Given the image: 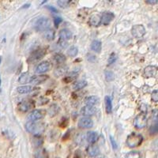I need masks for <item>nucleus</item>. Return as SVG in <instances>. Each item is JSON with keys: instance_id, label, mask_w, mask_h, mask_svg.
<instances>
[{"instance_id": "obj_1", "label": "nucleus", "mask_w": 158, "mask_h": 158, "mask_svg": "<svg viewBox=\"0 0 158 158\" xmlns=\"http://www.w3.org/2000/svg\"><path fill=\"white\" fill-rule=\"evenodd\" d=\"M25 130L29 132L36 136H39L44 133L45 130L44 124L42 123L36 122H27L25 124Z\"/></svg>"}, {"instance_id": "obj_2", "label": "nucleus", "mask_w": 158, "mask_h": 158, "mask_svg": "<svg viewBox=\"0 0 158 158\" xmlns=\"http://www.w3.org/2000/svg\"><path fill=\"white\" fill-rule=\"evenodd\" d=\"M143 141V137L140 134L132 132L127 138V145L130 148H135L140 146Z\"/></svg>"}, {"instance_id": "obj_3", "label": "nucleus", "mask_w": 158, "mask_h": 158, "mask_svg": "<svg viewBox=\"0 0 158 158\" xmlns=\"http://www.w3.org/2000/svg\"><path fill=\"white\" fill-rule=\"evenodd\" d=\"M51 27V21L48 18H40L36 21V29L40 32H44V31L50 29Z\"/></svg>"}, {"instance_id": "obj_4", "label": "nucleus", "mask_w": 158, "mask_h": 158, "mask_svg": "<svg viewBox=\"0 0 158 158\" xmlns=\"http://www.w3.org/2000/svg\"><path fill=\"white\" fill-rule=\"evenodd\" d=\"M46 111L44 109H35L29 114L27 117L28 122H36L44 117Z\"/></svg>"}, {"instance_id": "obj_5", "label": "nucleus", "mask_w": 158, "mask_h": 158, "mask_svg": "<svg viewBox=\"0 0 158 158\" xmlns=\"http://www.w3.org/2000/svg\"><path fill=\"white\" fill-rule=\"evenodd\" d=\"M134 125L138 129H142L147 125V118L146 114L141 113L137 115L134 121Z\"/></svg>"}, {"instance_id": "obj_6", "label": "nucleus", "mask_w": 158, "mask_h": 158, "mask_svg": "<svg viewBox=\"0 0 158 158\" xmlns=\"http://www.w3.org/2000/svg\"><path fill=\"white\" fill-rule=\"evenodd\" d=\"M131 33L135 38H141L146 33V28L142 25H135L131 29Z\"/></svg>"}, {"instance_id": "obj_7", "label": "nucleus", "mask_w": 158, "mask_h": 158, "mask_svg": "<svg viewBox=\"0 0 158 158\" xmlns=\"http://www.w3.org/2000/svg\"><path fill=\"white\" fill-rule=\"evenodd\" d=\"M51 67H52V65L49 62H42V63H40L36 66V69H35V73L38 74H44V73H46V72L48 71Z\"/></svg>"}, {"instance_id": "obj_8", "label": "nucleus", "mask_w": 158, "mask_h": 158, "mask_svg": "<svg viewBox=\"0 0 158 158\" xmlns=\"http://www.w3.org/2000/svg\"><path fill=\"white\" fill-rule=\"evenodd\" d=\"M93 126H94V122L89 117H82L78 121V127L82 129H89L93 127Z\"/></svg>"}, {"instance_id": "obj_9", "label": "nucleus", "mask_w": 158, "mask_h": 158, "mask_svg": "<svg viewBox=\"0 0 158 158\" xmlns=\"http://www.w3.org/2000/svg\"><path fill=\"white\" fill-rule=\"evenodd\" d=\"M48 79V75H36V76H30L29 80V83L32 85H38L44 83Z\"/></svg>"}, {"instance_id": "obj_10", "label": "nucleus", "mask_w": 158, "mask_h": 158, "mask_svg": "<svg viewBox=\"0 0 158 158\" xmlns=\"http://www.w3.org/2000/svg\"><path fill=\"white\" fill-rule=\"evenodd\" d=\"M115 18L113 13L111 12H104L101 15V25H108L110 22Z\"/></svg>"}, {"instance_id": "obj_11", "label": "nucleus", "mask_w": 158, "mask_h": 158, "mask_svg": "<svg viewBox=\"0 0 158 158\" xmlns=\"http://www.w3.org/2000/svg\"><path fill=\"white\" fill-rule=\"evenodd\" d=\"M97 109L94 106H89V105H85L83 107L81 110V113L84 115L85 117H89L94 115L96 113Z\"/></svg>"}, {"instance_id": "obj_12", "label": "nucleus", "mask_w": 158, "mask_h": 158, "mask_svg": "<svg viewBox=\"0 0 158 158\" xmlns=\"http://www.w3.org/2000/svg\"><path fill=\"white\" fill-rule=\"evenodd\" d=\"M85 139H86L89 143L91 144V145H94L98 139V135L95 131H89L86 134Z\"/></svg>"}, {"instance_id": "obj_13", "label": "nucleus", "mask_w": 158, "mask_h": 158, "mask_svg": "<svg viewBox=\"0 0 158 158\" xmlns=\"http://www.w3.org/2000/svg\"><path fill=\"white\" fill-rule=\"evenodd\" d=\"M87 153L91 157H95L100 154V149L97 146L95 145H91L87 148Z\"/></svg>"}, {"instance_id": "obj_14", "label": "nucleus", "mask_w": 158, "mask_h": 158, "mask_svg": "<svg viewBox=\"0 0 158 158\" xmlns=\"http://www.w3.org/2000/svg\"><path fill=\"white\" fill-rule=\"evenodd\" d=\"M156 74V67L154 66H148L144 69V74L146 77H154Z\"/></svg>"}, {"instance_id": "obj_15", "label": "nucleus", "mask_w": 158, "mask_h": 158, "mask_svg": "<svg viewBox=\"0 0 158 158\" xmlns=\"http://www.w3.org/2000/svg\"><path fill=\"white\" fill-rule=\"evenodd\" d=\"M67 70H68V67L66 65L59 66V67H56V70H54V75L57 77H61L67 74Z\"/></svg>"}, {"instance_id": "obj_16", "label": "nucleus", "mask_w": 158, "mask_h": 158, "mask_svg": "<svg viewBox=\"0 0 158 158\" xmlns=\"http://www.w3.org/2000/svg\"><path fill=\"white\" fill-rule=\"evenodd\" d=\"M89 25L94 27H97L101 25V16L100 15H94L89 19Z\"/></svg>"}, {"instance_id": "obj_17", "label": "nucleus", "mask_w": 158, "mask_h": 158, "mask_svg": "<svg viewBox=\"0 0 158 158\" xmlns=\"http://www.w3.org/2000/svg\"><path fill=\"white\" fill-rule=\"evenodd\" d=\"M32 107V104H31V102H29V101H23L18 104V109H19L20 111H23V112L28 111Z\"/></svg>"}, {"instance_id": "obj_18", "label": "nucleus", "mask_w": 158, "mask_h": 158, "mask_svg": "<svg viewBox=\"0 0 158 158\" xmlns=\"http://www.w3.org/2000/svg\"><path fill=\"white\" fill-rule=\"evenodd\" d=\"M59 37L60 40H67L71 39L72 37V33L70 30L68 29H62L60 32H59Z\"/></svg>"}, {"instance_id": "obj_19", "label": "nucleus", "mask_w": 158, "mask_h": 158, "mask_svg": "<svg viewBox=\"0 0 158 158\" xmlns=\"http://www.w3.org/2000/svg\"><path fill=\"white\" fill-rule=\"evenodd\" d=\"M45 52L43 50H37L35 52H33V54L31 56V57L29 58V60H31L32 62H36L40 60L43 57V56L44 55Z\"/></svg>"}, {"instance_id": "obj_20", "label": "nucleus", "mask_w": 158, "mask_h": 158, "mask_svg": "<svg viewBox=\"0 0 158 158\" xmlns=\"http://www.w3.org/2000/svg\"><path fill=\"white\" fill-rule=\"evenodd\" d=\"M85 103L86 104V105H89V106H94L96 104L99 103V98L96 96H90L85 98Z\"/></svg>"}, {"instance_id": "obj_21", "label": "nucleus", "mask_w": 158, "mask_h": 158, "mask_svg": "<svg viewBox=\"0 0 158 158\" xmlns=\"http://www.w3.org/2000/svg\"><path fill=\"white\" fill-rule=\"evenodd\" d=\"M32 90H33V87L31 86V85H23V86H19L17 88L18 93L21 94H30Z\"/></svg>"}, {"instance_id": "obj_22", "label": "nucleus", "mask_w": 158, "mask_h": 158, "mask_svg": "<svg viewBox=\"0 0 158 158\" xmlns=\"http://www.w3.org/2000/svg\"><path fill=\"white\" fill-rule=\"evenodd\" d=\"M55 35H56V33H55V31L53 29H48V30L44 32L43 36L48 41H52L54 40Z\"/></svg>"}, {"instance_id": "obj_23", "label": "nucleus", "mask_w": 158, "mask_h": 158, "mask_svg": "<svg viewBox=\"0 0 158 158\" xmlns=\"http://www.w3.org/2000/svg\"><path fill=\"white\" fill-rule=\"evenodd\" d=\"M66 56L64 55L61 54V53H58V54H56L54 56H53V60L57 64H62V63H64L65 61H66Z\"/></svg>"}, {"instance_id": "obj_24", "label": "nucleus", "mask_w": 158, "mask_h": 158, "mask_svg": "<svg viewBox=\"0 0 158 158\" xmlns=\"http://www.w3.org/2000/svg\"><path fill=\"white\" fill-rule=\"evenodd\" d=\"M59 111V108L58 107L57 104H52L51 105L50 108H48V113L50 115L51 117H54L55 115H56L58 114V112Z\"/></svg>"}, {"instance_id": "obj_25", "label": "nucleus", "mask_w": 158, "mask_h": 158, "mask_svg": "<svg viewBox=\"0 0 158 158\" xmlns=\"http://www.w3.org/2000/svg\"><path fill=\"white\" fill-rule=\"evenodd\" d=\"M87 85V81H77L73 84V89L74 90H80L81 89L85 88Z\"/></svg>"}, {"instance_id": "obj_26", "label": "nucleus", "mask_w": 158, "mask_h": 158, "mask_svg": "<svg viewBox=\"0 0 158 158\" xmlns=\"http://www.w3.org/2000/svg\"><path fill=\"white\" fill-rule=\"evenodd\" d=\"M91 49L95 52H100L101 50V42L99 40H94L91 44Z\"/></svg>"}, {"instance_id": "obj_27", "label": "nucleus", "mask_w": 158, "mask_h": 158, "mask_svg": "<svg viewBox=\"0 0 158 158\" xmlns=\"http://www.w3.org/2000/svg\"><path fill=\"white\" fill-rule=\"evenodd\" d=\"M29 77H30V75L29 74V73H23V74H21V76L18 78V81H19V83H22V84L29 83Z\"/></svg>"}, {"instance_id": "obj_28", "label": "nucleus", "mask_w": 158, "mask_h": 158, "mask_svg": "<svg viewBox=\"0 0 158 158\" xmlns=\"http://www.w3.org/2000/svg\"><path fill=\"white\" fill-rule=\"evenodd\" d=\"M105 107H106L107 113H111V111H112V103H111V100L109 97H105Z\"/></svg>"}, {"instance_id": "obj_29", "label": "nucleus", "mask_w": 158, "mask_h": 158, "mask_svg": "<svg viewBox=\"0 0 158 158\" xmlns=\"http://www.w3.org/2000/svg\"><path fill=\"white\" fill-rule=\"evenodd\" d=\"M77 53H78V49L75 46H72L67 51V55L70 56V57H75L77 55Z\"/></svg>"}, {"instance_id": "obj_30", "label": "nucleus", "mask_w": 158, "mask_h": 158, "mask_svg": "<svg viewBox=\"0 0 158 158\" xmlns=\"http://www.w3.org/2000/svg\"><path fill=\"white\" fill-rule=\"evenodd\" d=\"M126 158H140V153L138 151H131L127 153Z\"/></svg>"}, {"instance_id": "obj_31", "label": "nucleus", "mask_w": 158, "mask_h": 158, "mask_svg": "<svg viewBox=\"0 0 158 158\" xmlns=\"http://www.w3.org/2000/svg\"><path fill=\"white\" fill-rule=\"evenodd\" d=\"M70 1H66V0H60V1H58L57 4L62 8H67L68 7L69 5H70Z\"/></svg>"}, {"instance_id": "obj_32", "label": "nucleus", "mask_w": 158, "mask_h": 158, "mask_svg": "<svg viewBox=\"0 0 158 158\" xmlns=\"http://www.w3.org/2000/svg\"><path fill=\"white\" fill-rule=\"evenodd\" d=\"M105 76H106V79L108 81H112L114 78L113 73L111 71H105Z\"/></svg>"}, {"instance_id": "obj_33", "label": "nucleus", "mask_w": 158, "mask_h": 158, "mask_svg": "<svg viewBox=\"0 0 158 158\" xmlns=\"http://www.w3.org/2000/svg\"><path fill=\"white\" fill-rule=\"evenodd\" d=\"M149 133L151 135H156L157 133V124H155V125H153L151 126V127L149 128Z\"/></svg>"}, {"instance_id": "obj_34", "label": "nucleus", "mask_w": 158, "mask_h": 158, "mask_svg": "<svg viewBox=\"0 0 158 158\" xmlns=\"http://www.w3.org/2000/svg\"><path fill=\"white\" fill-rule=\"evenodd\" d=\"M151 98H152V101H154V102H157L158 101V92L157 90H154V91L152 93V96H151Z\"/></svg>"}, {"instance_id": "obj_35", "label": "nucleus", "mask_w": 158, "mask_h": 158, "mask_svg": "<svg viewBox=\"0 0 158 158\" xmlns=\"http://www.w3.org/2000/svg\"><path fill=\"white\" fill-rule=\"evenodd\" d=\"M67 42L65 41V40H60L59 42H58V46L61 48H66L67 47Z\"/></svg>"}, {"instance_id": "obj_36", "label": "nucleus", "mask_w": 158, "mask_h": 158, "mask_svg": "<svg viewBox=\"0 0 158 158\" xmlns=\"http://www.w3.org/2000/svg\"><path fill=\"white\" fill-rule=\"evenodd\" d=\"M116 60V56H115V53H111V56H109V58H108V63H109L110 65L112 64V63H114V62Z\"/></svg>"}, {"instance_id": "obj_37", "label": "nucleus", "mask_w": 158, "mask_h": 158, "mask_svg": "<svg viewBox=\"0 0 158 158\" xmlns=\"http://www.w3.org/2000/svg\"><path fill=\"white\" fill-rule=\"evenodd\" d=\"M110 141H111L112 148H113L114 149H117V143H116V142L115 141V139L113 138V137L110 136Z\"/></svg>"}, {"instance_id": "obj_38", "label": "nucleus", "mask_w": 158, "mask_h": 158, "mask_svg": "<svg viewBox=\"0 0 158 158\" xmlns=\"http://www.w3.org/2000/svg\"><path fill=\"white\" fill-rule=\"evenodd\" d=\"M62 22H63V19H62L61 18H55L54 24L55 25H56V27H58L59 24L61 23Z\"/></svg>"}, {"instance_id": "obj_39", "label": "nucleus", "mask_w": 158, "mask_h": 158, "mask_svg": "<svg viewBox=\"0 0 158 158\" xmlns=\"http://www.w3.org/2000/svg\"><path fill=\"white\" fill-rule=\"evenodd\" d=\"M141 111H142V113L145 114L146 112V111H147V106H146V104H142V105H141Z\"/></svg>"}, {"instance_id": "obj_40", "label": "nucleus", "mask_w": 158, "mask_h": 158, "mask_svg": "<svg viewBox=\"0 0 158 158\" xmlns=\"http://www.w3.org/2000/svg\"><path fill=\"white\" fill-rule=\"evenodd\" d=\"M47 7L53 13H56V14H57L58 13V10L56 9V8H55L54 6H47Z\"/></svg>"}, {"instance_id": "obj_41", "label": "nucleus", "mask_w": 158, "mask_h": 158, "mask_svg": "<svg viewBox=\"0 0 158 158\" xmlns=\"http://www.w3.org/2000/svg\"><path fill=\"white\" fill-rule=\"evenodd\" d=\"M146 3H148V4H151V5H154V4H156L157 3V0H152V1H146Z\"/></svg>"}, {"instance_id": "obj_42", "label": "nucleus", "mask_w": 158, "mask_h": 158, "mask_svg": "<svg viewBox=\"0 0 158 158\" xmlns=\"http://www.w3.org/2000/svg\"><path fill=\"white\" fill-rule=\"evenodd\" d=\"M1 61H2V58H1V56H0V63H1Z\"/></svg>"}, {"instance_id": "obj_43", "label": "nucleus", "mask_w": 158, "mask_h": 158, "mask_svg": "<svg viewBox=\"0 0 158 158\" xmlns=\"http://www.w3.org/2000/svg\"><path fill=\"white\" fill-rule=\"evenodd\" d=\"M0 85H1V76H0Z\"/></svg>"}]
</instances>
